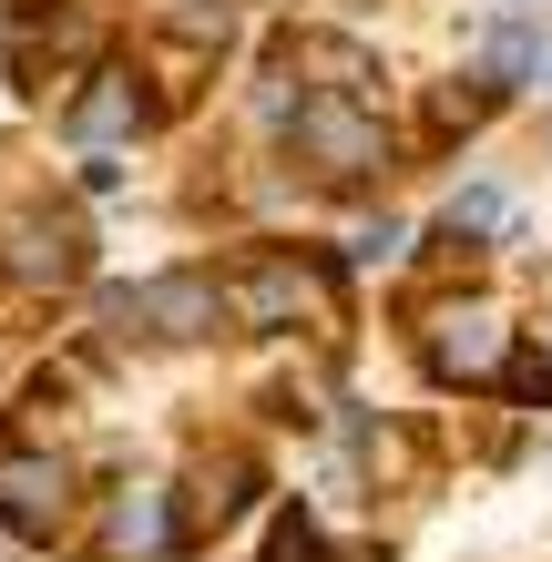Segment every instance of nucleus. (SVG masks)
<instances>
[{"mask_svg":"<svg viewBox=\"0 0 552 562\" xmlns=\"http://www.w3.org/2000/svg\"><path fill=\"white\" fill-rule=\"evenodd\" d=\"M286 144L317 154V175H359V164H379V134H369V113H348V92L297 103V113H286Z\"/></svg>","mask_w":552,"mask_h":562,"instance_id":"obj_1","label":"nucleus"},{"mask_svg":"<svg viewBox=\"0 0 552 562\" xmlns=\"http://www.w3.org/2000/svg\"><path fill=\"white\" fill-rule=\"evenodd\" d=\"M61 502H72V471H61V460H0V521H11L21 542H52Z\"/></svg>","mask_w":552,"mask_h":562,"instance_id":"obj_2","label":"nucleus"},{"mask_svg":"<svg viewBox=\"0 0 552 562\" xmlns=\"http://www.w3.org/2000/svg\"><path fill=\"white\" fill-rule=\"evenodd\" d=\"M502 358H511V327H502L492 307L440 317V338H430V369H440V379H502Z\"/></svg>","mask_w":552,"mask_h":562,"instance_id":"obj_3","label":"nucleus"},{"mask_svg":"<svg viewBox=\"0 0 552 562\" xmlns=\"http://www.w3.org/2000/svg\"><path fill=\"white\" fill-rule=\"evenodd\" d=\"M61 123H72V144H103V134H144V123H154V92H144L134 72H92V92H82V103L61 113Z\"/></svg>","mask_w":552,"mask_h":562,"instance_id":"obj_4","label":"nucleus"},{"mask_svg":"<svg viewBox=\"0 0 552 562\" xmlns=\"http://www.w3.org/2000/svg\"><path fill=\"white\" fill-rule=\"evenodd\" d=\"M11 246H21V256H11L21 277H82V246H92V236H82L72 215H21Z\"/></svg>","mask_w":552,"mask_h":562,"instance_id":"obj_5","label":"nucleus"},{"mask_svg":"<svg viewBox=\"0 0 552 562\" xmlns=\"http://www.w3.org/2000/svg\"><path fill=\"white\" fill-rule=\"evenodd\" d=\"M297 307H307V277H297V256H267L256 277H236V317H246V327H267V338H277V327L297 317Z\"/></svg>","mask_w":552,"mask_h":562,"instance_id":"obj_6","label":"nucleus"},{"mask_svg":"<svg viewBox=\"0 0 552 562\" xmlns=\"http://www.w3.org/2000/svg\"><path fill=\"white\" fill-rule=\"evenodd\" d=\"M103 542H113V552H165V542H174V521H165V491H154V481H134V491L113 502Z\"/></svg>","mask_w":552,"mask_h":562,"instance_id":"obj_7","label":"nucleus"},{"mask_svg":"<svg viewBox=\"0 0 552 562\" xmlns=\"http://www.w3.org/2000/svg\"><path fill=\"white\" fill-rule=\"evenodd\" d=\"M481 82H492V92H522V82H542V42H532V31H481Z\"/></svg>","mask_w":552,"mask_h":562,"instance_id":"obj_8","label":"nucleus"},{"mask_svg":"<svg viewBox=\"0 0 552 562\" xmlns=\"http://www.w3.org/2000/svg\"><path fill=\"white\" fill-rule=\"evenodd\" d=\"M440 236H511V194L502 184H461L440 205Z\"/></svg>","mask_w":552,"mask_h":562,"instance_id":"obj_9","label":"nucleus"},{"mask_svg":"<svg viewBox=\"0 0 552 562\" xmlns=\"http://www.w3.org/2000/svg\"><path fill=\"white\" fill-rule=\"evenodd\" d=\"M502 389H511L522 409H552V358H542V348H511V358H502Z\"/></svg>","mask_w":552,"mask_h":562,"instance_id":"obj_10","label":"nucleus"}]
</instances>
